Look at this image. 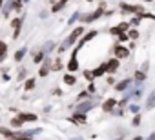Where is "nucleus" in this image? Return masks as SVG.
<instances>
[{"label":"nucleus","instance_id":"nucleus-18","mask_svg":"<svg viewBox=\"0 0 155 140\" xmlns=\"http://www.w3.org/2000/svg\"><path fill=\"white\" fill-rule=\"evenodd\" d=\"M55 47H57V44H55L53 40H48V42L44 44V47H42V51H44V53H46V56H48V55H49V53H51V51H53Z\"/></svg>","mask_w":155,"mask_h":140},{"label":"nucleus","instance_id":"nucleus-32","mask_svg":"<svg viewBox=\"0 0 155 140\" xmlns=\"http://www.w3.org/2000/svg\"><path fill=\"white\" fill-rule=\"evenodd\" d=\"M26 75H28V71H26V69H22V71L18 73V80H20V82H22V80H28Z\"/></svg>","mask_w":155,"mask_h":140},{"label":"nucleus","instance_id":"nucleus-19","mask_svg":"<svg viewBox=\"0 0 155 140\" xmlns=\"http://www.w3.org/2000/svg\"><path fill=\"white\" fill-rule=\"evenodd\" d=\"M8 56V44L0 40V62H4Z\"/></svg>","mask_w":155,"mask_h":140},{"label":"nucleus","instance_id":"nucleus-14","mask_svg":"<svg viewBox=\"0 0 155 140\" xmlns=\"http://www.w3.org/2000/svg\"><path fill=\"white\" fill-rule=\"evenodd\" d=\"M18 116H20L24 122H37V115H35V113H24V111H20Z\"/></svg>","mask_w":155,"mask_h":140},{"label":"nucleus","instance_id":"nucleus-7","mask_svg":"<svg viewBox=\"0 0 155 140\" xmlns=\"http://www.w3.org/2000/svg\"><path fill=\"white\" fill-rule=\"evenodd\" d=\"M119 67H120V60L119 58H110L108 62H106V69H108V73L111 75V73H115V71H119Z\"/></svg>","mask_w":155,"mask_h":140},{"label":"nucleus","instance_id":"nucleus-4","mask_svg":"<svg viewBox=\"0 0 155 140\" xmlns=\"http://www.w3.org/2000/svg\"><path fill=\"white\" fill-rule=\"evenodd\" d=\"M113 55H115V58L122 60V58H128V56H130V49H128L124 44H117L115 49H113Z\"/></svg>","mask_w":155,"mask_h":140},{"label":"nucleus","instance_id":"nucleus-15","mask_svg":"<svg viewBox=\"0 0 155 140\" xmlns=\"http://www.w3.org/2000/svg\"><path fill=\"white\" fill-rule=\"evenodd\" d=\"M106 73H108V69H106V62L93 69V77H95V78H97V77H102V75H106Z\"/></svg>","mask_w":155,"mask_h":140},{"label":"nucleus","instance_id":"nucleus-26","mask_svg":"<svg viewBox=\"0 0 155 140\" xmlns=\"http://www.w3.org/2000/svg\"><path fill=\"white\" fill-rule=\"evenodd\" d=\"M128 109H130V111H131L133 115H140V106H139V104H131V106H130Z\"/></svg>","mask_w":155,"mask_h":140},{"label":"nucleus","instance_id":"nucleus-3","mask_svg":"<svg viewBox=\"0 0 155 140\" xmlns=\"http://www.w3.org/2000/svg\"><path fill=\"white\" fill-rule=\"evenodd\" d=\"M95 104H97V97H95V98H90V100H84V102H79V104H77V107H75V111L86 115L90 109L95 107Z\"/></svg>","mask_w":155,"mask_h":140},{"label":"nucleus","instance_id":"nucleus-16","mask_svg":"<svg viewBox=\"0 0 155 140\" xmlns=\"http://www.w3.org/2000/svg\"><path fill=\"white\" fill-rule=\"evenodd\" d=\"M28 55V47L26 46H22L20 49H17V53H15V62H22V58Z\"/></svg>","mask_w":155,"mask_h":140},{"label":"nucleus","instance_id":"nucleus-6","mask_svg":"<svg viewBox=\"0 0 155 140\" xmlns=\"http://www.w3.org/2000/svg\"><path fill=\"white\" fill-rule=\"evenodd\" d=\"M117 106H119V102H117L115 98H108V100L102 102V111H104V113H113V111L117 109Z\"/></svg>","mask_w":155,"mask_h":140},{"label":"nucleus","instance_id":"nucleus-10","mask_svg":"<svg viewBox=\"0 0 155 140\" xmlns=\"http://www.w3.org/2000/svg\"><path fill=\"white\" fill-rule=\"evenodd\" d=\"M71 122L73 124H77V126H86L88 124V120H86V115L84 113H73V116H71Z\"/></svg>","mask_w":155,"mask_h":140},{"label":"nucleus","instance_id":"nucleus-17","mask_svg":"<svg viewBox=\"0 0 155 140\" xmlns=\"http://www.w3.org/2000/svg\"><path fill=\"white\" fill-rule=\"evenodd\" d=\"M33 60H35V64H42V62L46 60V53H44L42 49L35 51V53H33Z\"/></svg>","mask_w":155,"mask_h":140},{"label":"nucleus","instance_id":"nucleus-12","mask_svg":"<svg viewBox=\"0 0 155 140\" xmlns=\"http://www.w3.org/2000/svg\"><path fill=\"white\" fill-rule=\"evenodd\" d=\"M144 80H146V73H144V71H140V69H137L135 75H133V82L140 88V86L144 84Z\"/></svg>","mask_w":155,"mask_h":140},{"label":"nucleus","instance_id":"nucleus-28","mask_svg":"<svg viewBox=\"0 0 155 140\" xmlns=\"http://www.w3.org/2000/svg\"><path fill=\"white\" fill-rule=\"evenodd\" d=\"M133 98H135V100H140V98H142V88H137V89L133 91Z\"/></svg>","mask_w":155,"mask_h":140},{"label":"nucleus","instance_id":"nucleus-13","mask_svg":"<svg viewBox=\"0 0 155 140\" xmlns=\"http://www.w3.org/2000/svg\"><path fill=\"white\" fill-rule=\"evenodd\" d=\"M24 124H26V122H24L18 115H17V116H13V118L9 120V126H11L13 129H22V126H24Z\"/></svg>","mask_w":155,"mask_h":140},{"label":"nucleus","instance_id":"nucleus-11","mask_svg":"<svg viewBox=\"0 0 155 140\" xmlns=\"http://www.w3.org/2000/svg\"><path fill=\"white\" fill-rule=\"evenodd\" d=\"M131 84H133V78H124V80H120V82L115 84V89L117 91H126V89H130Z\"/></svg>","mask_w":155,"mask_h":140},{"label":"nucleus","instance_id":"nucleus-23","mask_svg":"<svg viewBox=\"0 0 155 140\" xmlns=\"http://www.w3.org/2000/svg\"><path fill=\"white\" fill-rule=\"evenodd\" d=\"M139 37H140V35H139L137 29H130V31H128V38H130V40H137Z\"/></svg>","mask_w":155,"mask_h":140},{"label":"nucleus","instance_id":"nucleus-31","mask_svg":"<svg viewBox=\"0 0 155 140\" xmlns=\"http://www.w3.org/2000/svg\"><path fill=\"white\" fill-rule=\"evenodd\" d=\"M84 77H86V80H90V82L95 78V77H93V71H90V69H86V71H84Z\"/></svg>","mask_w":155,"mask_h":140},{"label":"nucleus","instance_id":"nucleus-37","mask_svg":"<svg viewBox=\"0 0 155 140\" xmlns=\"http://www.w3.org/2000/svg\"><path fill=\"white\" fill-rule=\"evenodd\" d=\"M106 82H108V86H115V80H113L111 77H108V80H106Z\"/></svg>","mask_w":155,"mask_h":140},{"label":"nucleus","instance_id":"nucleus-21","mask_svg":"<svg viewBox=\"0 0 155 140\" xmlns=\"http://www.w3.org/2000/svg\"><path fill=\"white\" fill-rule=\"evenodd\" d=\"M153 107H155V89L150 93V97L146 100V109H153Z\"/></svg>","mask_w":155,"mask_h":140},{"label":"nucleus","instance_id":"nucleus-42","mask_svg":"<svg viewBox=\"0 0 155 140\" xmlns=\"http://www.w3.org/2000/svg\"><path fill=\"white\" fill-rule=\"evenodd\" d=\"M146 2H151V0H146Z\"/></svg>","mask_w":155,"mask_h":140},{"label":"nucleus","instance_id":"nucleus-40","mask_svg":"<svg viewBox=\"0 0 155 140\" xmlns=\"http://www.w3.org/2000/svg\"><path fill=\"white\" fill-rule=\"evenodd\" d=\"M60 2H64V4H66V2H68V0H60Z\"/></svg>","mask_w":155,"mask_h":140},{"label":"nucleus","instance_id":"nucleus-36","mask_svg":"<svg viewBox=\"0 0 155 140\" xmlns=\"http://www.w3.org/2000/svg\"><path fill=\"white\" fill-rule=\"evenodd\" d=\"M139 22H140V18H139V17H135V18L131 20V26H139Z\"/></svg>","mask_w":155,"mask_h":140},{"label":"nucleus","instance_id":"nucleus-9","mask_svg":"<svg viewBox=\"0 0 155 140\" xmlns=\"http://www.w3.org/2000/svg\"><path fill=\"white\" fill-rule=\"evenodd\" d=\"M97 35H99V31H95V29H93V31H90V33H86V35H84V37H82V38H81L79 42H77V49H81V47H82V46H84L86 42L93 40V38H95Z\"/></svg>","mask_w":155,"mask_h":140},{"label":"nucleus","instance_id":"nucleus-5","mask_svg":"<svg viewBox=\"0 0 155 140\" xmlns=\"http://www.w3.org/2000/svg\"><path fill=\"white\" fill-rule=\"evenodd\" d=\"M53 71V65H51V60L46 56V60L42 62V65H40V69H38V77L40 78H44V77H48L49 73Z\"/></svg>","mask_w":155,"mask_h":140},{"label":"nucleus","instance_id":"nucleus-25","mask_svg":"<svg viewBox=\"0 0 155 140\" xmlns=\"http://www.w3.org/2000/svg\"><path fill=\"white\" fill-rule=\"evenodd\" d=\"M84 100H90V93H88V89L79 93V102H84Z\"/></svg>","mask_w":155,"mask_h":140},{"label":"nucleus","instance_id":"nucleus-8","mask_svg":"<svg viewBox=\"0 0 155 140\" xmlns=\"http://www.w3.org/2000/svg\"><path fill=\"white\" fill-rule=\"evenodd\" d=\"M104 13V6H101L97 11H93V13H90V15H84L82 17V22H86V24H90V22H93V20H97L101 15Z\"/></svg>","mask_w":155,"mask_h":140},{"label":"nucleus","instance_id":"nucleus-39","mask_svg":"<svg viewBox=\"0 0 155 140\" xmlns=\"http://www.w3.org/2000/svg\"><path fill=\"white\" fill-rule=\"evenodd\" d=\"M131 140H144V138H142V136H133Z\"/></svg>","mask_w":155,"mask_h":140},{"label":"nucleus","instance_id":"nucleus-24","mask_svg":"<svg viewBox=\"0 0 155 140\" xmlns=\"http://www.w3.org/2000/svg\"><path fill=\"white\" fill-rule=\"evenodd\" d=\"M140 124H142V116H140V115H135L133 120H131V126H133V127H139Z\"/></svg>","mask_w":155,"mask_h":140},{"label":"nucleus","instance_id":"nucleus-27","mask_svg":"<svg viewBox=\"0 0 155 140\" xmlns=\"http://www.w3.org/2000/svg\"><path fill=\"white\" fill-rule=\"evenodd\" d=\"M64 67V64H62V60L60 58H57V62L53 64V71H60V69Z\"/></svg>","mask_w":155,"mask_h":140},{"label":"nucleus","instance_id":"nucleus-20","mask_svg":"<svg viewBox=\"0 0 155 140\" xmlns=\"http://www.w3.org/2000/svg\"><path fill=\"white\" fill-rule=\"evenodd\" d=\"M75 82H77V78H75L73 73H66L64 75V84L66 86H75Z\"/></svg>","mask_w":155,"mask_h":140},{"label":"nucleus","instance_id":"nucleus-1","mask_svg":"<svg viewBox=\"0 0 155 140\" xmlns=\"http://www.w3.org/2000/svg\"><path fill=\"white\" fill-rule=\"evenodd\" d=\"M82 35H84V27H82V26L75 27V29L69 33V37H68V38H66L62 44H60V47H58V53H64L66 49H69V47H71L75 42H79V37H82Z\"/></svg>","mask_w":155,"mask_h":140},{"label":"nucleus","instance_id":"nucleus-22","mask_svg":"<svg viewBox=\"0 0 155 140\" xmlns=\"http://www.w3.org/2000/svg\"><path fill=\"white\" fill-rule=\"evenodd\" d=\"M35 86H37V78H28L26 84H24V89L26 91H31V89H35Z\"/></svg>","mask_w":155,"mask_h":140},{"label":"nucleus","instance_id":"nucleus-30","mask_svg":"<svg viewBox=\"0 0 155 140\" xmlns=\"http://www.w3.org/2000/svg\"><path fill=\"white\" fill-rule=\"evenodd\" d=\"M79 17H81V15H79V13H73V15H71V18H69V22H68V24H69V26H73V24H75V22H77V20H79Z\"/></svg>","mask_w":155,"mask_h":140},{"label":"nucleus","instance_id":"nucleus-38","mask_svg":"<svg viewBox=\"0 0 155 140\" xmlns=\"http://www.w3.org/2000/svg\"><path fill=\"white\" fill-rule=\"evenodd\" d=\"M68 140H86V138H82V136H71V138H68Z\"/></svg>","mask_w":155,"mask_h":140},{"label":"nucleus","instance_id":"nucleus-2","mask_svg":"<svg viewBox=\"0 0 155 140\" xmlns=\"http://www.w3.org/2000/svg\"><path fill=\"white\" fill-rule=\"evenodd\" d=\"M79 51H81V49H75V51H71V56H69V60H68V64H66V69H68L69 73L79 71V67H81V64H79V58H77Z\"/></svg>","mask_w":155,"mask_h":140},{"label":"nucleus","instance_id":"nucleus-33","mask_svg":"<svg viewBox=\"0 0 155 140\" xmlns=\"http://www.w3.org/2000/svg\"><path fill=\"white\" fill-rule=\"evenodd\" d=\"M117 38H119V42H126V40H130V38H128V33H120Z\"/></svg>","mask_w":155,"mask_h":140},{"label":"nucleus","instance_id":"nucleus-35","mask_svg":"<svg viewBox=\"0 0 155 140\" xmlns=\"http://www.w3.org/2000/svg\"><path fill=\"white\" fill-rule=\"evenodd\" d=\"M11 140H31V138H28V136H20V135H18V131H17V136H15V138H11Z\"/></svg>","mask_w":155,"mask_h":140},{"label":"nucleus","instance_id":"nucleus-41","mask_svg":"<svg viewBox=\"0 0 155 140\" xmlns=\"http://www.w3.org/2000/svg\"><path fill=\"white\" fill-rule=\"evenodd\" d=\"M151 135H153V136H155V131H153V133H151Z\"/></svg>","mask_w":155,"mask_h":140},{"label":"nucleus","instance_id":"nucleus-34","mask_svg":"<svg viewBox=\"0 0 155 140\" xmlns=\"http://www.w3.org/2000/svg\"><path fill=\"white\" fill-rule=\"evenodd\" d=\"M95 91H97V88H95V84L91 82V84L88 86V93H90V95H95Z\"/></svg>","mask_w":155,"mask_h":140},{"label":"nucleus","instance_id":"nucleus-29","mask_svg":"<svg viewBox=\"0 0 155 140\" xmlns=\"http://www.w3.org/2000/svg\"><path fill=\"white\" fill-rule=\"evenodd\" d=\"M62 8H64V2H58V4H55V6L51 8V13H58Z\"/></svg>","mask_w":155,"mask_h":140}]
</instances>
